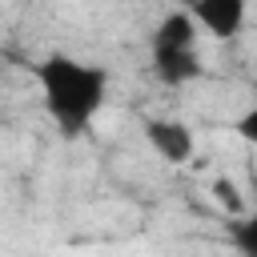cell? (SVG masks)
<instances>
[{
    "instance_id": "cell-1",
    "label": "cell",
    "mask_w": 257,
    "mask_h": 257,
    "mask_svg": "<svg viewBox=\"0 0 257 257\" xmlns=\"http://www.w3.org/2000/svg\"><path fill=\"white\" fill-rule=\"evenodd\" d=\"M36 80H40L44 108L64 137L84 133L108 96V72L100 64H88V60H76L64 52L44 56L36 64Z\"/></svg>"
},
{
    "instance_id": "cell-2",
    "label": "cell",
    "mask_w": 257,
    "mask_h": 257,
    "mask_svg": "<svg viewBox=\"0 0 257 257\" xmlns=\"http://www.w3.org/2000/svg\"><path fill=\"white\" fill-rule=\"evenodd\" d=\"M197 24L189 12H169L153 28V72L165 84H189L201 76V48H197Z\"/></svg>"
},
{
    "instance_id": "cell-3",
    "label": "cell",
    "mask_w": 257,
    "mask_h": 257,
    "mask_svg": "<svg viewBox=\"0 0 257 257\" xmlns=\"http://www.w3.org/2000/svg\"><path fill=\"white\" fill-rule=\"evenodd\" d=\"M145 141H149L153 153H157L161 161H169V165H185V161L193 157V128H189L185 120H169V116L149 120V124H145Z\"/></svg>"
},
{
    "instance_id": "cell-4",
    "label": "cell",
    "mask_w": 257,
    "mask_h": 257,
    "mask_svg": "<svg viewBox=\"0 0 257 257\" xmlns=\"http://www.w3.org/2000/svg\"><path fill=\"white\" fill-rule=\"evenodd\" d=\"M189 20L197 24V32L237 36L241 24H245V0H201V4H193Z\"/></svg>"
},
{
    "instance_id": "cell-5",
    "label": "cell",
    "mask_w": 257,
    "mask_h": 257,
    "mask_svg": "<svg viewBox=\"0 0 257 257\" xmlns=\"http://www.w3.org/2000/svg\"><path fill=\"white\" fill-rule=\"evenodd\" d=\"M213 197H217V205H225L229 213H245V201L237 197V185H233V181H217V185H213Z\"/></svg>"
},
{
    "instance_id": "cell-6",
    "label": "cell",
    "mask_w": 257,
    "mask_h": 257,
    "mask_svg": "<svg viewBox=\"0 0 257 257\" xmlns=\"http://www.w3.org/2000/svg\"><path fill=\"white\" fill-rule=\"evenodd\" d=\"M237 133H241L245 141H253V137H257V112H253V108H249V112L237 120Z\"/></svg>"
}]
</instances>
